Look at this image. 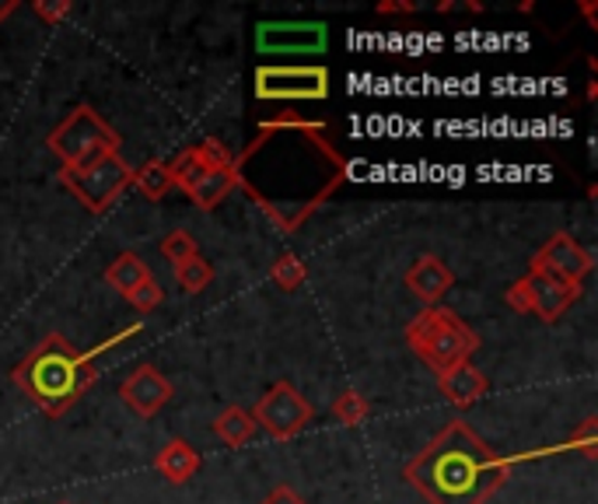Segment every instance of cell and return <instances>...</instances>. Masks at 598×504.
<instances>
[{
  "label": "cell",
  "mask_w": 598,
  "mask_h": 504,
  "mask_svg": "<svg viewBox=\"0 0 598 504\" xmlns=\"http://www.w3.org/2000/svg\"><path fill=\"white\" fill-rule=\"evenodd\" d=\"M532 270H546L560 280H571V284H585V277L595 270V260L591 252L581 245L577 239H571L567 231H557L539 252L532 256Z\"/></svg>",
  "instance_id": "cell-11"
},
{
  "label": "cell",
  "mask_w": 598,
  "mask_h": 504,
  "mask_svg": "<svg viewBox=\"0 0 598 504\" xmlns=\"http://www.w3.org/2000/svg\"><path fill=\"white\" fill-rule=\"evenodd\" d=\"M31 11H36V18H42L46 25H60L71 14V0H36Z\"/></svg>",
  "instance_id": "cell-26"
},
{
  "label": "cell",
  "mask_w": 598,
  "mask_h": 504,
  "mask_svg": "<svg viewBox=\"0 0 598 504\" xmlns=\"http://www.w3.org/2000/svg\"><path fill=\"white\" fill-rule=\"evenodd\" d=\"M154 274H151V266L137 256V252H123V256H116L113 263L105 266V274H102V280L113 288L116 294H123V298H130L140 284L144 280H151Z\"/></svg>",
  "instance_id": "cell-17"
},
{
  "label": "cell",
  "mask_w": 598,
  "mask_h": 504,
  "mask_svg": "<svg viewBox=\"0 0 598 504\" xmlns=\"http://www.w3.org/2000/svg\"><path fill=\"white\" fill-rule=\"evenodd\" d=\"M581 291H585V284L560 280L554 274L532 270L529 266V274L522 280H514L511 288L504 291V302H508L514 312H522V315H535L539 323H557L577 305Z\"/></svg>",
  "instance_id": "cell-8"
},
{
  "label": "cell",
  "mask_w": 598,
  "mask_h": 504,
  "mask_svg": "<svg viewBox=\"0 0 598 504\" xmlns=\"http://www.w3.org/2000/svg\"><path fill=\"white\" fill-rule=\"evenodd\" d=\"M252 420L256 428H263L277 441H291L294 434H302L311 420V403L302 396V389L291 382H277L259 396V403L252 406Z\"/></svg>",
  "instance_id": "cell-10"
},
{
  "label": "cell",
  "mask_w": 598,
  "mask_h": 504,
  "mask_svg": "<svg viewBox=\"0 0 598 504\" xmlns=\"http://www.w3.org/2000/svg\"><path fill=\"white\" fill-rule=\"evenodd\" d=\"M171 392L176 389H171V382L154 365H140L119 382V400L144 420H151L154 414H162L165 403L171 400Z\"/></svg>",
  "instance_id": "cell-13"
},
{
  "label": "cell",
  "mask_w": 598,
  "mask_h": 504,
  "mask_svg": "<svg viewBox=\"0 0 598 504\" xmlns=\"http://www.w3.org/2000/svg\"><path fill=\"white\" fill-rule=\"evenodd\" d=\"M14 11H18V0H0V22L11 18Z\"/></svg>",
  "instance_id": "cell-29"
},
{
  "label": "cell",
  "mask_w": 598,
  "mask_h": 504,
  "mask_svg": "<svg viewBox=\"0 0 598 504\" xmlns=\"http://www.w3.org/2000/svg\"><path fill=\"white\" fill-rule=\"evenodd\" d=\"M157 252L171 263V266H179V263H186V260H193L196 256V239L189 235L186 228H179V231H168L165 239H162V245H157Z\"/></svg>",
  "instance_id": "cell-23"
},
{
  "label": "cell",
  "mask_w": 598,
  "mask_h": 504,
  "mask_svg": "<svg viewBox=\"0 0 598 504\" xmlns=\"http://www.w3.org/2000/svg\"><path fill=\"white\" fill-rule=\"evenodd\" d=\"M437 389L445 392V400L455 403L459 410H469L472 403H480L486 396V389H491V382H486V375L469 365V361H462V365H455L448 371L437 375Z\"/></svg>",
  "instance_id": "cell-15"
},
{
  "label": "cell",
  "mask_w": 598,
  "mask_h": 504,
  "mask_svg": "<svg viewBox=\"0 0 598 504\" xmlns=\"http://www.w3.org/2000/svg\"><path fill=\"white\" fill-rule=\"evenodd\" d=\"M368 414H371V403H368L365 392H357V389H346L333 400V417L343 424V428H357V424L368 420Z\"/></svg>",
  "instance_id": "cell-22"
},
{
  "label": "cell",
  "mask_w": 598,
  "mask_h": 504,
  "mask_svg": "<svg viewBox=\"0 0 598 504\" xmlns=\"http://www.w3.org/2000/svg\"><path fill=\"white\" fill-rule=\"evenodd\" d=\"M171 274H176V280H179V288L186 291V294H200V291H207L211 284H214V266L207 263L196 252L193 260H186V263H179V266H171Z\"/></svg>",
  "instance_id": "cell-20"
},
{
  "label": "cell",
  "mask_w": 598,
  "mask_h": 504,
  "mask_svg": "<svg viewBox=\"0 0 598 504\" xmlns=\"http://www.w3.org/2000/svg\"><path fill=\"white\" fill-rule=\"evenodd\" d=\"M567 449H581L588 455V459H595V452H598V420L588 417L581 428L571 434V441H567Z\"/></svg>",
  "instance_id": "cell-25"
},
{
  "label": "cell",
  "mask_w": 598,
  "mask_h": 504,
  "mask_svg": "<svg viewBox=\"0 0 598 504\" xmlns=\"http://www.w3.org/2000/svg\"><path fill=\"white\" fill-rule=\"evenodd\" d=\"M154 469L162 472V477L168 483H186V480H193L196 477V469H200V452L189 445V441L176 438V441H168V445L154 455Z\"/></svg>",
  "instance_id": "cell-16"
},
{
  "label": "cell",
  "mask_w": 598,
  "mask_h": 504,
  "mask_svg": "<svg viewBox=\"0 0 598 504\" xmlns=\"http://www.w3.org/2000/svg\"><path fill=\"white\" fill-rule=\"evenodd\" d=\"M329 71L319 63L305 67H259L256 71V99L259 102H322L329 99Z\"/></svg>",
  "instance_id": "cell-9"
},
{
  "label": "cell",
  "mask_w": 598,
  "mask_h": 504,
  "mask_svg": "<svg viewBox=\"0 0 598 504\" xmlns=\"http://www.w3.org/2000/svg\"><path fill=\"white\" fill-rule=\"evenodd\" d=\"M305 277H308L305 263H302V256H294V252H280V256L270 263V280L277 284L280 291H288V294L302 288Z\"/></svg>",
  "instance_id": "cell-21"
},
{
  "label": "cell",
  "mask_w": 598,
  "mask_h": 504,
  "mask_svg": "<svg viewBox=\"0 0 598 504\" xmlns=\"http://www.w3.org/2000/svg\"><path fill=\"white\" fill-rule=\"evenodd\" d=\"M406 343L434 375L462 365L480 351V337L469 323H462L451 308H423L413 323L406 326Z\"/></svg>",
  "instance_id": "cell-5"
},
{
  "label": "cell",
  "mask_w": 598,
  "mask_h": 504,
  "mask_svg": "<svg viewBox=\"0 0 598 504\" xmlns=\"http://www.w3.org/2000/svg\"><path fill=\"white\" fill-rule=\"evenodd\" d=\"M171 182H176L182 193L196 203L200 211H217L234 189V154L220 144L217 137L200 140V144L179 151L176 162H168Z\"/></svg>",
  "instance_id": "cell-4"
},
{
  "label": "cell",
  "mask_w": 598,
  "mask_h": 504,
  "mask_svg": "<svg viewBox=\"0 0 598 504\" xmlns=\"http://www.w3.org/2000/svg\"><path fill=\"white\" fill-rule=\"evenodd\" d=\"M508 472V455H497L466 420H451L406 463L403 477L431 504H486Z\"/></svg>",
  "instance_id": "cell-2"
},
{
  "label": "cell",
  "mask_w": 598,
  "mask_h": 504,
  "mask_svg": "<svg viewBox=\"0 0 598 504\" xmlns=\"http://www.w3.org/2000/svg\"><path fill=\"white\" fill-rule=\"evenodd\" d=\"M60 182L71 189L81 207L105 214L133 186V165H126L123 154H105L85 168H60Z\"/></svg>",
  "instance_id": "cell-7"
},
{
  "label": "cell",
  "mask_w": 598,
  "mask_h": 504,
  "mask_svg": "<svg viewBox=\"0 0 598 504\" xmlns=\"http://www.w3.org/2000/svg\"><path fill=\"white\" fill-rule=\"evenodd\" d=\"M11 378L42 414L63 417L99 382V368L88 351H77L67 337L50 333L11 371Z\"/></svg>",
  "instance_id": "cell-3"
},
{
  "label": "cell",
  "mask_w": 598,
  "mask_h": 504,
  "mask_svg": "<svg viewBox=\"0 0 598 504\" xmlns=\"http://www.w3.org/2000/svg\"><path fill=\"white\" fill-rule=\"evenodd\" d=\"M378 14H409V11H417L413 0H385V4H378L374 8Z\"/></svg>",
  "instance_id": "cell-28"
},
{
  "label": "cell",
  "mask_w": 598,
  "mask_h": 504,
  "mask_svg": "<svg viewBox=\"0 0 598 504\" xmlns=\"http://www.w3.org/2000/svg\"><path fill=\"white\" fill-rule=\"evenodd\" d=\"M259 504H308L302 494H297L294 491V487H288V483H280V487H273V491L270 494H266Z\"/></svg>",
  "instance_id": "cell-27"
},
{
  "label": "cell",
  "mask_w": 598,
  "mask_h": 504,
  "mask_svg": "<svg viewBox=\"0 0 598 504\" xmlns=\"http://www.w3.org/2000/svg\"><path fill=\"white\" fill-rule=\"evenodd\" d=\"M326 42L322 22H266L256 32L259 53H322Z\"/></svg>",
  "instance_id": "cell-12"
},
{
  "label": "cell",
  "mask_w": 598,
  "mask_h": 504,
  "mask_svg": "<svg viewBox=\"0 0 598 504\" xmlns=\"http://www.w3.org/2000/svg\"><path fill=\"white\" fill-rule=\"evenodd\" d=\"M256 420H252V410L245 406H225L214 420V434L225 441L228 449H245L252 438H256Z\"/></svg>",
  "instance_id": "cell-18"
},
{
  "label": "cell",
  "mask_w": 598,
  "mask_h": 504,
  "mask_svg": "<svg viewBox=\"0 0 598 504\" xmlns=\"http://www.w3.org/2000/svg\"><path fill=\"white\" fill-rule=\"evenodd\" d=\"M133 186L148 200H162V197L171 193V189H176V182H171V172H168V162H144L140 168H133Z\"/></svg>",
  "instance_id": "cell-19"
},
{
  "label": "cell",
  "mask_w": 598,
  "mask_h": 504,
  "mask_svg": "<svg viewBox=\"0 0 598 504\" xmlns=\"http://www.w3.org/2000/svg\"><path fill=\"white\" fill-rule=\"evenodd\" d=\"M56 504H71V501H56Z\"/></svg>",
  "instance_id": "cell-30"
},
{
  "label": "cell",
  "mask_w": 598,
  "mask_h": 504,
  "mask_svg": "<svg viewBox=\"0 0 598 504\" xmlns=\"http://www.w3.org/2000/svg\"><path fill=\"white\" fill-rule=\"evenodd\" d=\"M46 148L60 158L63 168H85L105 154H119V134L91 105H77L56 130H50Z\"/></svg>",
  "instance_id": "cell-6"
},
{
  "label": "cell",
  "mask_w": 598,
  "mask_h": 504,
  "mask_svg": "<svg viewBox=\"0 0 598 504\" xmlns=\"http://www.w3.org/2000/svg\"><path fill=\"white\" fill-rule=\"evenodd\" d=\"M451 284H455L451 270L445 266V260H437V256H420L406 270V288L413 291L428 308H434L441 298L451 291Z\"/></svg>",
  "instance_id": "cell-14"
},
{
  "label": "cell",
  "mask_w": 598,
  "mask_h": 504,
  "mask_svg": "<svg viewBox=\"0 0 598 504\" xmlns=\"http://www.w3.org/2000/svg\"><path fill=\"white\" fill-rule=\"evenodd\" d=\"M126 302H130L137 312H144V315H148V312H154L157 305L165 302V291H162V284H157V280L151 277V280L140 284V288H137L130 298H126Z\"/></svg>",
  "instance_id": "cell-24"
},
{
  "label": "cell",
  "mask_w": 598,
  "mask_h": 504,
  "mask_svg": "<svg viewBox=\"0 0 598 504\" xmlns=\"http://www.w3.org/2000/svg\"><path fill=\"white\" fill-rule=\"evenodd\" d=\"M239 189L283 235H294L346 182V158L326 123L283 113L259 123L256 140L234 158Z\"/></svg>",
  "instance_id": "cell-1"
}]
</instances>
